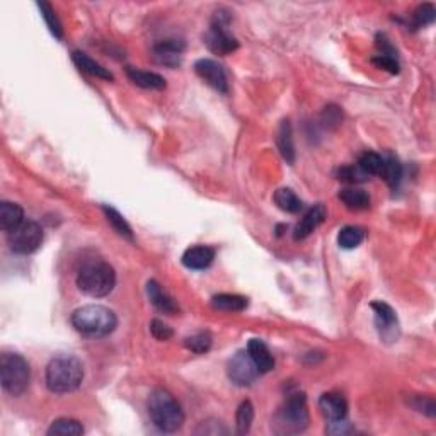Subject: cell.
I'll use <instances>...</instances> for the list:
<instances>
[{"instance_id": "6da1fadb", "label": "cell", "mask_w": 436, "mask_h": 436, "mask_svg": "<svg viewBox=\"0 0 436 436\" xmlns=\"http://www.w3.org/2000/svg\"><path fill=\"white\" fill-rule=\"evenodd\" d=\"M152 423L165 433H174L184 424V412L171 392L156 389L146 400Z\"/></svg>"}, {"instance_id": "7a4b0ae2", "label": "cell", "mask_w": 436, "mask_h": 436, "mask_svg": "<svg viewBox=\"0 0 436 436\" xmlns=\"http://www.w3.org/2000/svg\"><path fill=\"white\" fill-rule=\"evenodd\" d=\"M72 326L89 338H104L114 333L118 326L116 314L103 306H84L72 314Z\"/></svg>"}, {"instance_id": "3957f363", "label": "cell", "mask_w": 436, "mask_h": 436, "mask_svg": "<svg viewBox=\"0 0 436 436\" xmlns=\"http://www.w3.org/2000/svg\"><path fill=\"white\" fill-rule=\"evenodd\" d=\"M116 285V273L113 266L104 261H89L77 273V287L82 293L101 299L110 295Z\"/></svg>"}, {"instance_id": "277c9868", "label": "cell", "mask_w": 436, "mask_h": 436, "mask_svg": "<svg viewBox=\"0 0 436 436\" xmlns=\"http://www.w3.org/2000/svg\"><path fill=\"white\" fill-rule=\"evenodd\" d=\"M84 380V366L73 356H57L46 366V385L55 393L77 391Z\"/></svg>"}, {"instance_id": "5b68a950", "label": "cell", "mask_w": 436, "mask_h": 436, "mask_svg": "<svg viewBox=\"0 0 436 436\" xmlns=\"http://www.w3.org/2000/svg\"><path fill=\"white\" fill-rule=\"evenodd\" d=\"M308 426L307 399L303 393H290L276 412L271 428L276 435H296L306 431Z\"/></svg>"}, {"instance_id": "8992f818", "label": "cell", "mask_w": 436, "mask_h": 436, "mask_svg": "<svg viewBox=\"0 0 436 436\" xmlns=\"http://www.w3.org/2000/svg\"><path fill=\"white\" fill-rule=\"evenodd\" d=\"M29 363L17 353H3L0 356V380L3 391L10 396H22L29 387Z\"/></svg>"}, {"instance_id": "52a82bcc", "label": "cell", "mask_w": 436, "mask_h": 436, "mask_svg": "<svg viewBox=\"0 0 436 436\" xmlns=\"http://www.w3.org/2000/svg\"><path fill=\"white\" fill-rule=\"evenodd\" d=\"M227 26H229V17L223 15V13H217L210 29L204 34V43L217 55H229L239 48L237 40L229 33Z\"/></svg>"}, {"instance_id": "ba28073f", "label": "cell", "mask_w": 436, "mask_h": 436, "mask_svg": "<svg viewBox=\"0 0 436 436\" xmlns=\"http://www.w3.org/2000/svg\"><path fill=\"white\" fill-rule=\"evenodd\" d=\"M43 244V229L36 222H22L9 234V246L15 254H33Z\"/></svg>"}, {"instance_id": "9c48e42d", "label": "cell", "mask_w": 436, "mask_h": 436, "mask_svg": "<svg viewBox=\"0 0 436 436\" xmlns=\"http://www.w3.org/2000/svg\"><path fill=\"white\" fill-rule=\"evenodd\" d=\"M227 373H229L232 384L239 385V387H249L260 375L248 351H239L237 354H234V358H230L229 365H227Z\"/></svg>"}, {"instance_id": "30bf717a", "label": "cell", "mask_w": 436, "mask_h": 436, "mask_svg": "<svg viewBox=\"0 0 436 436\" xmlns=\"http://www.w3.org/2000/svg\"><path fill=\"white\" fill-rule=\"evenodd\" d=\"M195 72L198 73V77L210 87H213L215 91L227 94L229 92V79H227V73L223 70V67L217 63L215 60L210 59H202L195 63Z\"/></svg>"}, {"instance_id": "8fae6325", "label": "cell", "mask_w": 436, "mask_h": 436, "mask_svg": "<svg viewBox=\"0 0 436 436\" xmlns=\"http://www.w3.org/2000/svg\"><path fill=\"white\" fill-rule=\"evenodd\" d=\"M372 308L373 314H375V324L378 333H380V338L389 343L396 341L397 333H399V322H397V315L393 308L384 302H373Z\"/></svg>"}, {"instance_id": "7c38bea8", "label": "cell", "mask_w": 436, "mask_h": 436, "mask_svg": "<svg viewBox=\"0 0 436 436\" xmlns=\"http://www.w3.org/2000/svg\"><path fill=\"white\" fill-rule=\"evenodd\" d=\"M319 409L329 423L341 421V419H346V414H348V403L341 393L327 392L322 393L319 399Z\"/></svg>"}, {"instance_id": "4fadbf2b", "label": "cell", "mask_w": 436, "mask_h": 436, "mask_svg": "<svg viewBox=\"0 0 436 436\" xmlns=\"http://www.w3.org/2000/svg\"><path fill=\"white\" fill-rule=\"evenodd\" d=\"M184 43L179 40H165L160 41L153 46V57L160 65L165 67H177L181 65V59H183Z\"/></svg>"}, {"instance_id": "5bb4252c", "label": "cell", "mask_w": 436, "mask_h": 436, "mask_svg": "<svg viewBox=\"0 0 436 436\" xmlns=\"http://www.w3.org/2000/svg\"><path fill=\"white\" fill-rule=\"evenodd\" d=\"M146 295H149L150 303H152L157 310L169 315L179 314V306H177L176 300L172 299V296L169 295L156 280H150L149 283H146Z\"/></svg>"}, {"instance_id": "9a60e30c", "label": "cell", "mask_w": 436, "mask_h": 436, "mask_svg": "<svg viewBox=\"0 0 436 436\" xmlns=\"http://www.w3.org/2000/svg\"><path fill=\"white\" fill-rule=\"evenodd\" d=\"M326 215H327L326 206H324V204H315V206L310 208V210H308L307 213L303 215L302 220L296 223L295 234H293V237H295L296 241L308 237V235L314 232V230L317 229L320 223L326 220Z\"/></svg>"}, {"instance_id": "2e32d148", "label": "cell", "mask_w": 436, "mask_h": 436, "mask_svg": "<svg viewBox=\"0 0 436 436\" xmlns=\"http://www.w3.org/2000/svg\"><path fill=\"white\" fill-rule=\"evenodd\" d=\"M248 353L260 373H268L275 368V360H273L271 351L261 339H250L248 345Z\"/></svg>"}, {"instance_id": "e0dca14e", "label": "cell", "mask_w": 436, "mask_h": 436, "mask_svg": "<svg viewBox=\"0 0 436 436\" xmlns=\"http://www.w3.org/2000/svg\"><path fill=\"white\" fill-rule=\"evenodd\" d=\"M215 260V250L208 246H193L183 254V264L189 269H206Z\"/></svg>"}, {"instance_id": "ac0fdd59", "label": "cell", "mask_w": 436, "mask_h": 436, "mask_svg": "<svg viewBox=\"0 0 436 436\" xmlns=\"http://www.w3.org/2000/svg\"><path fill=\"white\" fill-rule=\"evenodd\" d=\"M24 222V211L17 203L2 202L0 203V229L3 232H13Z\"/></svg>"}, {"instance_id": "d6986e66", "label": "cell", "mask_w": 436, "mask_h": 436, "mask_svg": "<svg viewBox=\"0 0 436 436\" xmlns=\"http://www.w3.org/2000/svg\"><path fill=\"white\" fill-rule=\"evenodd\" d=\"M72 60L73 63L79 67V70H82L87 75L96 77V79H103V80H113V73H111L107 68H104L101 63H98L96 60H92L91 57L86 55L82 52H73L72 53Z\"/></svg>"}, {"instance_id": "ffe728a7", "label": "cell", "mask_w": 436, "mask_h": 436, "mask_svg": "<svg viewBox=\"0 0 436 436\" xmlns=\"http://www.w3.org/2000/svg\"><path fill=\"white\" fill-rule=\"evenodd\" d=\"M126 75L135 86L142 87V89H152V91H160V89L165 87V79L159 73L153 72H146L140 70V68H133V67H126Z\"/></svg>"}, {"instance_id": "44dd1931", "label": "cell", "mask_w": 436, "mask_h": 436, "mask_svg": "<svg viewBox=\"0 0 436 436\" xmlns=\"http://www.w3.org/2000/svg\"><path fill=\"white\" fill-rule=\"evenodd\" d=\"M248 299L235 293H220L211 299V307L222 312H242L248 308Z\"/></svg>"}, {"instance_id": "7402d4cb", "label": "cell", "mask_w": 436, "mask_h": 436, "mask_svg": "<svg viewBox=\"0 0 436 436\" xmlns=\"http://www.w3.org/2000/svg\"><path fill=\"white\" fill-rule=\"evenodd\" d=\"M339 200L346 204V208L354 211L366 210L370 206V196L363 189L358 188H345L339 191Z\"/></svg>"}, {"instance_id": "603a6c76", "label": "cell", "mask_w": 436, "mask_h": 436, "mask_svg": "<svg viewBox=\"0 0 436 436\" xmlns=\"http://www.w3.org/2000/svg\"><path fill=\"white\" fill-rule=\"evenodd\" d=\"M275 203L278 204L280 210L287 211V213H299L303 206L302 200H300L299 196H296L295 193L288 188L278 189V191L275 193Z\"/></svg>"}, {"instance_id": "cb8c5ba5", "label": "cell", "mask_w": 436, "mask_h": 436, "mask_svg": "<svg viewBox=\"0 0 436 436\" xmlns=\"http://www.w3.org/2000/svg\"><path fill=\"white\" fill-rule=\"evenodd\" d=\"M365 239V230L361 227L356 225H348V227H343L339 230L338 235V244L339 248L343 249H354L363 242Z\"/></svg>"}, {"instance_id": "d4e9b609", "label": "cell", "mask_w": 436, "mask_h": 436, "mask_svg": "<svg viewBox=\"0 0 436 436\" xmlns=\"http://www.w3.org/2000/svg\"><path fill=\"white\" fill-rule=\"evenodd\" d=\"M278 146L287 162L295 160V146H293V137H292V126L288 121H283L280 126V133H278Z\"/></svg>"}, {"instance_id": "484cf974", "label": "cell", "mask_w": 436, "mask_h": 436, "mask_svg": "<svg viewBox=\"0 0 436 436\" xmlns=\"http://www.w3.org/2000/svg\"><path fill=\"white\" fill-rule=\"evenodd\" d=\"M84 433V426L77 419L60 418L52 423L48 428V435H63V436H79Z\"/></svg>"}, {"instance_id": "4316f807", "label": "cell", "mask_w": 436, "mask_h": 436, "mask_svg": "<svg viewBox=\"0 0 436 436\" xmlns=\"http://www.w3.org/2000/svg\"><path fill=\"white\" fill-rule=\"evenodd\" d=\"M103 211L104 215H106L107 222H110V225L113 227L116 232L121 235V237H126V239H133V232H131V227L128 225V222H126L125 218H123V215L119 213V211L114 210L113 206H107V204H104L103 206Z\"/></svg>"}, {"instance_id": "83f0119b", "label": "cell", "mask_w": 436, "mask_h": 436, "mask_svg": "<svg viewBox=\"0 0 436 436\" xmlns=\"http://www.w3.org/2000/svg\"><path fill=\"white\" fill-rule=\"evenodd\" d=\"M380 176L384 177L389 186L396 188L403 179V165L396 157H387V159H384V167H382Z\"/></svg>"}, {"instance_id": "f1b7e54d", "label": "cell", "mask_w": 436, "mask_h": 436, "mask_svg": "<svg viewBox=\"0 0 436 436\" xmlns=\"http://www.w3.org/2000/svg\"><path fill=\"white\" fill-rule=\"evenodd\" d=\"M254 421V406L250 400H244L237 409V416H235V426H237L239 435L249 433L250 424Z\"/></svg>"}, {"instance_id": "f546056e", "label": "cell", "mask_w": 436, "mask_h": 436, "mask_svg": "<svg viewBox=\"0 0 436 436\" xmlns=\"http://www.w3.org/2000/svg\"><path fill=\"white\" fill-rule=\"evenodd\" d=\"M358 167L365 176H380L382 167H384V157L375 152H365L358 160Z\"/></svg>"}, {"instance_id": "4dcf8cb0", "label": "cell", "mask_w": 436, "mask_h": 436, "mask_svg": "<svg viewBox=\"0 0 436 436\" xmlns=\"http://www.w3.org/2000/svg\"><path fill=\"white\" fill-rule=\"evenodd\" d=\"M211 343H213V339H211V336L208 333H198V334H193L189 336V338L184 339V346L189 351H193V353L196 354H204L208 353L211 348Z\"/></svg>"}, {"instance_id": "1f68e13d", "label": "cell", "mask_w": 436, "mask_h": 436, "mask_svg": "<svg viewBox=\"0 0 436 436\" xmlns=\"http://www.w3.org/2000/svg\"><path fill=\"white\" fill-rule=\"evenodd\" d=\"M38 7L41 9V15H43V19L46 21V24H48L53 36L61 40V38H63V29H61V22L59 21V17H57L53 7L50 6L48 2H38Z\"/></svg>"}, {"instance_id": "d6a6232c", "label": "cell", "mask_w": 436, "mask_h": 436, "mask_svg": "<svg viewBox=\"0 0 436 436\" xmlns=\"http://www.w3.org/2000/svg\"><path fill=\"white\" fill-rule=\"evenodd\" d=\"M435 15H436L435 7L431 6V3H423V6H419L418 9L414 10V14H412L414 26L416 28H423V26L431 24V22L435 21Z\"/></svg>"}, {"instance_id": "836d02e7", "label": "cell", "mask_w": 436, "mask_h": 436, "mask_svg": "<svg viewBox=\"0 0 436 436\" xmlns=\"http://www.w3.org/2000/svg\"><path fill=\"white\" fill-rule=\"evenodd\" d=\"M150 331H152L153 338L159 339V341H167V339H171L172 334H174L171 327L159 319L152 320V324H150Z\"/></svg>"}, {"instance_id": "e575fe53", "label": "cell", "mask_w": 436, "mask_h": 436, "mask_svg": "<svg viewBox=\"0 0 436 436\" xmlns=\"http://www.w3.org/2000/svg\"><path fill=\"white\" fill-rule=\"evenodd\" d=\"M211 424H213V421H206V423H202L200 424V428L198 430H196V433L198 435H227L229 433V430H227L225 426H223L222 423H218L217 426H211Z\"/></svg>"}, {"instance_id": "d590c367", "label": "cell", "mask_w": 436, "mask_h": 436, "mask_svg": "<svg viewBox=\"0 0 436 436\" xmlns=\"http://www.w3.org/2000/svg\"><path fill=\"white\" fill-rule=\"evenodd\" d=\"M363 172L360 171V167H343L339 171V179L346 181V183H358V181L363 179Z\"/></svg>"}, {"instance_id": "8d00e7d4", "label": "cell", "mask_w": 436, "mask_h": 436, "mask_svg": "<svg viewBox=\"0 0 436 436\" xmlns=\"http://www.w3.org/2000/svg\"><path fill=\"white\" fill-rule=\"evenodd\" d=\"M373 63H375L377 67L385 68V70H389L391 73L399 72V63H397V59H391V57L377 55L375 59H373Z\"/></svg>"}]
</instances>
